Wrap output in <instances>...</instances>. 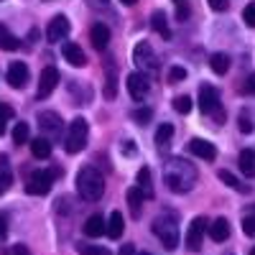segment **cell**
Instances as JSON below:
<instances>
[{
  "mask_svg": "<svg viewBox=\"0 0 255 255\" xmlns=\"http://www.w3.org/2000/svg\"><path fill=\"white\" fill-rule=\"evenodd\" d=\"M120 255H135V248L133 245H123L120 248Z\"/></svg>",
  "mask_w": 255,
  "mask_h": 255,
  "instance_id": "cell-47",
  "label": "cell"
},
{
  "mask_svg": "<svg viewBox=\"0 0 255 255\" xmlns=\"http://www.w3.org/2000/svg\"><path fill=\"white\" fill-rule=\"evenodd\" d=\"M250 215H255V207H253V212H250Z\"/></svg>",
  "mask_w": 255,
  "mask_h": 255,
  "instance_id": "cell-51",
  "label": "cell"
},
{
  "mask_svg": "<svg viewBox=\"0 0 255 255\" xmlns=\"http://www.w3.org/2000/svg\"><path fill=\"white\" fill-rule=\"evenodd\" d=\"M28 135H31V128H28V123H15V128H13V143H28Z\"/></svg>",
  "mask_w": 255,
  "mask_h": 255,
  "instance_id": "cell-29",
  "label": "cell"
},
{
  "mask_svg": "<svg viewBox=\"0 0 255 255\" xmlns=\"http://www.w3.org/2000/svg\"><path fill=\"white\" fill-rule=\"evenodd\" d=\"M209 8L212 10H225L227 8V0H209Z\"/></svg>",
  "mask_w": 255,
  "mask_h": 255,
  "instance_id": "cell-41",
  "label": "cell"
},
{
  "mask_svg": "<svg viewBox=\"0 0 255 255\" xmlns=\"http://www.w3.org/2000/svg\"><path fill=\"white\" fill-rule=\"evenodd\" d=\"M174 110H176V113H181V115H186V113L191 110V100H189L186 95L174 97Z\"/></svg>",
  "mask_w": 255,
  "mask_h": 255,
  "instance_id": "cell-32",
  "label": "cell"
},
{
  "mask_svg": "<svg viewBox=\"0 0 255 255\" xmlns=\"http://www.w3.org/2000/svg\"><path fill=\"white\" fill-rule=\"evenodd\" d=\"M13 255H31L26 245H13Z\"/></svg>",
  "mask_w": 255,
  "mask_h": 255,
  "instance_id": "cell-45",
  "label": "cell"
},
{
  "mask_svg": "<svg viewBox=\"0 0 255 255\" xmlns=\"http://www.w3.org/2000/svg\"><path fill=\"white\" fill-rule=\"evenodd\" d=\"M209 238L215 240V243H225L230 238V222L225 217H217L215 222L209 225Z\"/></svg>",
  "mask_w": 255,
  "mask_h": 255,
  "instance_id": "cell-17",
  "label": "cell"
},
{
  "mask_svg": "<svg viewBox=\"0 0 255 255\" xmlns=\"http://www.w3.org/2000/svg\"><path fill=\"white\" fill-rule=\"evenodd\" d=\"M204 230H207V220L204 217H194L191 220V225H189V230H186V248L191 250V253H197L199 248H202V243H204Z\"/></svg>",
  "mask_w": 255,
  "mask_h": 255,
  "instance_id": "cell-8",
  "label": "cell"
},
{
  "mask_svg": "<svg viewBox=\"0 0 255 255\" xmlns=\"http://www.w3.org/2000/svg\"><path fill=\"white\" fill-rule=\"evenodd\" d=\"M138 189L143 191V197L145 199H151L153 197V186H151V168L143 166L140 171H138Z\"/></svg>",
  "mask_w": 255,
  "mask_h": 255,
  "instance_id": "cell-22",
  "label": "cell"
},
{
  "mask_svg": "<svg viewBox=\"0 0 255 255\" xmlns=\"http://www.w3.org/2000/svg\"><path fill=\"white\" fill-rule=\"evenodd\" d=\"M250 255H255V248H253V250H250Z\"/></svg>",
  "mask_w": 255,
  "mask_h": 255,
  "instance_id": "cell-50",
  "label": "cell"
},
{
  "mask_svg": "<svg viewBox=\"0 0 255 255\" xmlns=\"http://www.w3.org/2000/svg\"><path fill=\"white\" fill-rule=\"evenodd\" d=\"M61 54H64V59H67L72 67H84V64H87V56H84L82 46H77L74 41H64V44H61Z\"/></svg>",
  "mask_w": 255,
  "mask_h": 255,
  "instance_id": "cell-14",
  "label": "cell"
},
{
  "mask_svg": "<svg viewBox=\"0 0 255 255\" xmlns=\"http://www.w3.org/2000/svg\"><path fill=\"white\" fill-rule=\"evenodd\" d=\"M199 108L204 115H215L217 120H222V110H220V92L212 84H202L199 90Z\"/></svg>",
  "mask_w": 255,
  "mask_h": 255,
  "instance_id": "cell-6",
  "label": "cell"
},
{
  "mask_svg": "<svg viewBox=\"0 0 255 255\" xmlns=\"http://www.w3.org/2000/svg\"><path fill=\"white\" fill-rule=\"evenodd\" d=\"M31 153H33L36 158H49V156H51V140L44 138V135L33 138V140H31Z\"/></svg>",
  "mask_w": 255,
  "mask_h": 255,
  "instance_id": "cell-19",
  "label": "cell"
},
{
  "mask_svg": "<svg viewBox=\"0 0 255 255\" xmlns=\"http://www.w3.org/2000/svg\"><path fill=\"white\" fill-rule=\"evenodd\" d=\"M151 26H153V31H156L158 36H163V38L171 36V31H168V23H166V13H163V10H153V15H151Z\"/></svg>",
  "mask_w": 255,
  "mask_h": 255,
  "instance_id": "cell-23",
  "label": "cell"
},
{
  "mask_svg": "<svg viewBox=\"0 0 255 255\" xmlns=\"http://www.w3.org/2000/svg\"><path fill=\"white\" fill-rule=\"evenodd\" d=\"M67 33H69V20H67V15H54L51 23H49V28H46V38L51 41V44H61V41L67 38Z\"/></svg>",
  "mask_w": 255,
  "mask_h": 255,
  "instance_id": "cell-10",
  "label": "cell"
},
{
  "mask_svg": "<svg viewBox=\"0 0 255 255\" xmlns=\"http://www.w3.org/2000/svg\"><path fill=\"white\" fill-rule=\"evenodd\" d=\"M77 191H79V197L87 199V202L102 199V194H105V179H102V174L97 171L95 166H82L79 168V174H77Z\"/></svg>",
  "mask_w": 255,
  "mask_h": 255,
  "instance_id": "cell-2",
  "label": "cell"
},
{
  "mask_svg": "<svg viewBox=\"0 0 255 255\" xmlns=\"http://www.w3.org/2000/svg\"><path fill=\"white\" fill-rule=\"evenodd\" d=\"M125 87H128V92H130L133 100H143L148 95V87H151V84H148V77L143 72H133V74H128Z\"/></svg>",
  "mask_w": 255,
  "mask_h": 255,
  "instance_id": "cell-9",
  "label": "cell"
},
{
  "mask_svg": "<svg viewBox=\"0 0 255 255\" xmlns=\"http://www.w3.org/2000/svg\"><path fill=\"white\" fill-rule=\"evenodd\" d=\"M240 171L245 176H255V153L250 151V148H245V151L240 153Z\"/></svg>",
  "mask_w": 255,
  "mask_h": 255,
  "instance_id": "cell-25",
  "label": "cell"
},
{
  "mask_svg": "<svg viewBox=\"0 0 255 255\" xmlns=\"http://www.w3.org/2000/svg\"><path fill=\"white\" fill-rule=\"evenodd\" d=\"M10 186V174H0V194H5Z\"/></svg>",
  "mask_w": 255,
  "mask_h": 255,
  "instance_id": "cell-39",
  "label": "cell"
},
{
  "mask_svg": "<svg viewBox=\"0 0 255 255\" xmlns=\"http://www.w3.org/2000/svg\"><path fill=\"white\" fill-rule=\"evenodd\" d=\"M240 130H243V133H253V130H255V123H253V118H250L248 113L240 115Z\"/></svg>",
  "mask_w": 255,
  "mask_h": 255,
  "instance_id": "cell-36",
  "label": "cell"
},
{
  "mask_svg": "<svg viewBox=\"0 0 255 255\" xmlns=\"http://www.w3.org/2000/svg\"><path fill=\"white\" fill-rule=\"evenodd\" d=\"M90 41H92V46H95V49L102 51L105 46L110 44V28L105 26V23H95L92 31H90Z\"/></svg>",
  "mask_w": 255,
  "mask_h": 255,
  "instance_id": "cell-16",
  "label": "cell"
},
{
  "mask_svg": "<svg viewBox=\"0 0 255 255\" xmlns=\"http://www.w3.org/2000/svg\"><path fill=\"white\" fill-rule=\"evenodd\" d=\"M243 20H245V26L255 28V0L245 5V10H243Z\"/></svg>",
  "mask_w": 255,
  "mask_h": 255,
  "instance_id": "cell-33",
  "label": "cell"
},
{
  "mask_svg": "<svg viewBox=\"0 0 255 255\" xmlns=\"http://www.w3.org/2000/svg\"><path fill=\"white\" fill-rule=\"evenodd\" d=\"M59 82H61L59 69L56 67H46L44 72H41V79H38V97H49L56 90Z\"/></svg>",
  "mask_w": 255,
  "mask_h": 255,
  "instance_id": "cell-12",
  "label": "cell"
},
{
  "mask_svg": "<svg viewBox=\"0 0 255 255\" xmlns=\"http://www.w3.org/2000/svg\"><path fill=\"white\" fill-rule=\"evenodd\" d=\"M3 133H5V120L0 118V135H3Z\"/></svg>",
  "mask_w": 255,
  "mask_h": 255,
  "instance_id": "cell-48",
  "label": "cell"
},
{
  "mask_svg": "<svg viewBox=\"0 0 255 255\" xmlns=\"http://www.w3.org/2000/svg\"><path fill=\"white\" fill-rule=\"evenodd\" d=\"M123 230H125V220H123V212H113L110 220L105 222V232H108V238L118 240L123 235Z\"/></svg>",
  "mask_w": 255,
  "mask_h": 255,
  "instance_id": "cell-18",
  "label": "cell"
},
{
  "mask_svg": "<svg viewBox=\"0 0 255 255\" xmlns=\"http://www.w3.org/2000/svg\"><path fill=\"white\" fill-rule=\"evenodd\" d=\"M38 125H41V130H46L49 135H59L61 133V118L56 113H41L38 115Z\"/></svg>",
  "mask_w": 255,
  "mask_h": 255,
  "instance_id": "cell-15",
  "label": "cell"
},
{
  "mask_svg": "<svg viewBox=\"0 0 255 255\" xmlns=\"http://www.w3.org/2000/svg\"><path fill=\"white\" fill-rule=\"evenodd\" d=\"M140 255H151V253H140Z\"/></svg>",
  "mask_w": 255,
  "mask_h": 255,
  "instance_id": "cell-52",
  "label": "cell"
},
{
  "mask_svg": "<svg viewBox=\"0 0 255 255\" xmlns=\"http://www.w3.org/2000/svg\"><path fill=\"white\" fill-rule=\"evenodd\" d=\"M56 176H61V168L59 166L49 168V171H46V168H38V171H33L28 176L26 191H28V194H33V197H44V194H49V191H51Z\"/></svg>",
  "mask_w": 255,
  "mask_h": 255,
  "instance_id": "cell-4",
  "label": "cell"
},
{
  "mask_svg": "<svg viewBox=\"0 0 255 255\" xmlns=\"http://www.w3.org/2000/svg\"><path fill=\"white\" fill-rule=\"evenodd\" d=\"M153 235L161 240L166 250H176L179 245V225L171 215H161L153 220Z\"/></svg>",
  "mask_w": 255,
  "mask_h": 255,
  "instance_id": "cell-3",
  "label": "cell"
},
{
  "mask_svg": "<svg viewBox=\"0 0 255 255\" xmlns=\"http://www.w3.org/2000/svg\"><path fill=\"white\" fill-rule=\"evenodd\" d=\"M0 118H3V120H10V118H13V108H8V105L0 102Z\"/></svg>",
  "mask_w": 255,
  "mask_h": 255,
  "instance_id": "cell-40",
  "label": "cell"
},
{
  "mask_svg": "<svg viewBox=\"0 0 255 255\" xmlns=\"http://www.w3.org/2000/svg\"><path fill=\"white\" fill-rule=\"evenodd\" d=\"M87 135H90V128L84 118H74L69 123V130L67 138H64V151L67 153H79L84 145H87Z\"/></svg>",
  "mask_w": 255,
  "mask_h": 255,
  "instance_id": "cell-5",
  "label": "cell"
},
{
  "mask_svg": "<svg viewBox=\"0 0 255 255\" xmlns=\"http://www.w3.org/2000/svg\"><path fill=\"white\" fill-rule=\"evenodd\" d=\"M8 235V220H5V215H0V238H5Z\"/></svg>",
  "mask_w": 255,
  "mask_h": 255,
  "instance_id": "cell-42",
  "label": "cell"
},
{
  "mask_svg": "<svg viewBox=\"0 0 255 255\" xmlns=\"http://www.w3.org/2000/svg\"><path fill=\"white\" fill-rule=\"evenodd\" d=\"M102 232H105V220H102V215L87 217V222H84V235H87V238H100Z\"/></svg>",
  "mask_w": 255,
  "mask_h": 255,
  "instance_id": "cell-20",
  "label": "cell"
},
{
  "mask_svg": "<svg viewBox=\"0 0 255 255\" xmlns=\"http://www.w3.org/2000/svg\"><path fill=\"white\" fill-rule=\"evenodd\" d=\"M217 176H220V181H225V184H227V186H232V189H238V191H248V186H243V184H240L235 176H232L230 171H220Z\"/></svg>",
  "mask_w": 255,
  "mask_h": 255,
  "instance_id": "cell-31",
  "label": "cell"
},
{
  "mask_svg": "<svg viewBox=\"0 0 255 255\" xmlns=\"http://www.w3.org/2000/svg\"><path fill=\"white\" fill-rule=\"evenodd\" d=\"M243 92H245V95H255V74H250V77L245 79V84H243Z\"/></svg>",
  "mask_w": 255,
  "mask_h": 255,
  "instance_id": "cell-38",
  "label": "cell"
},
{
  "mask_svg": "<svg viewBox=\"0 0 255 255\" xmlns=\"http://www.w3.org/2000/svg\"><path fill=\"white\" fill-rule=\"evenodd\" d=\"M133 61L143 69V74L158 69V59H156V54H153V49H151V44H148V41H140V44H135V49H133Z\"/></svg>",
  "mask_w": 255,
  "mask_h": 255,
  "instance_id": "cell-7",
  "label": "cell"
},
{
  "mask_svg": "<svg viewBox=\"0 0 255 255\" xmlns=\"http://www.w3.org/2000/svg\"><path fill=\"white\" fill-rule=\"evenodd\" d=\"M184 79H186V69L184 67H174L171 72H168V82H171V84H179Z\"/></svg>",
  "mask_w": 255,
  "mask_h": 255,
  "instance_id": "cell-35",
  "label": "cell"
},
{
  "mask_svg": "<svg viewBox=\"0 0 255 255\" xmlns=\"http://www.w3.org/2000/svg\"><path fill=\"white\" fill-rule=\"evenodd\" d=\"M163 181H166V186L171 189V191H176V194H184V191H189L191 186H194V181H197V171H194V168H191L186 161L174 158V161H168V163H166Z\"/></svg>",
  "mask_w": 255,
  "mask_h": 255,
  "instance_id": "cell-1",
  "label": "cell"
},
{
  "mask_svg": "<svg viewBox=\"0 0 255 255\" xmlns=\"http://www.w3.org/2000/svg\"><path fill=\"white\" fill-rule=\"evenodd\" d=\"M18 46H20V41L13 33H8L5 26H0V49H3V51H15Z\"/></svg>",
  "mask_w": 255,
  "mask_h": 255,
  "instance_id": "cell-28",
  "label": "cell"
},
{
  "mask_svg": "<svg viewBox=\"0 0 255 255\" xmlns=\"http://www.w3.org/2000/svg\"><path fill=\"white\" fill-rule=\"evenodd\" d=\"M123 151H125L128 156H133V153H135V145H133V140H125V143H123Z\"/></svg>",
  "mask_w": 255,
  "mask_h": 255,
  "instance_id": "cell-43",
  "label": "cell"
},
{
  "mask_svg": "<svg viewBox=\"0 0 255 255\" xmlns=\"http://www.w3.org/2000/svg\"><path fill=\"white\" fill-rule=\"evenodd\" d=\"M171 138H174V125H171V123L158 125V130H156V143H158V148H166L168 143H171Z\"/></svg>",
  "mask_w": 255,
  "mask_h": 255,
  "instance_id": "cell-27",
  "label": "cell"
},
{
  "mask_svg": "<svg viewBox=\"0 0 255 255\" xmlns=\"http://www.w3.org/2000/svg\"><path fill=\"white\" fill-rule=\"evenodd\" d=\"M115 95H118V74H115L113 64H108V77H105V97L115 100Z\"/></svg>",
  "mask_w": 255,
  "mask_h": 255,
  "instance_id": "cell-24",
  "label": "cell"
},
{
  "mask_svg": "<svg viewBox=\"0 0 255 255\" xmlns=\"http://www.w3.org/2000/svg\"><path fill=\"white\" fill-rule=\"evenodd\" d=\"M120 3H123V5H135L138 0H120Z\"/></svg>",
  "mask_w": 255,
  "mask_h": 255,
  "instance_id": "cell-49",
  "label": "cell"
},
{
  "mask_svg": "<svg viewBox=\"0 0 255 255\" xmlns=\"http://www.w3.org/2000/svg\"><path fill=\"white\" fill-rule=\"evenodd\" d=\"M28 77H31V72H28V67H26L23 61H13L10 67H8V84H10L13 90H23Z\"/></svg>",
  "mask_w": 255,
  "mask_h": 255,
  "instance_id": "cell-11",
  "label": "cell"
},
{
  "mask_svg": "<svg viewBox=\"0 0 255 255\" xmlns=\"http://www.w3.org/2000/svg\"><path fill=\"white\" fill-rule=\"evenodd\" d=\"M243 232L248 238H255V215H245L243 217Z\"/></svg>",
  "mask_w": 255,
  "mask_h": 255,
  "instance_id": "cell-34",
  "label": "cell"
},
{
  "mask_svg": "<svg viewBox=\"0 0 255 255\" xmlns=\"http://www.w3.org/2000/svg\"><path fill=\"white\" fill-rule=\"evenodd\" d=\"M176 15H179V20L189 18V8H186V5H179V8H176Z\"/></svg>",
  "mask_w": 255,
  "mask_h": 255,
  "instance_id": "cell-46",
  "label": "cell"
},
{
  "mask_svg": "<svg viewBox=\"0 0 255 255\" xmlns=\"http://www.w3.org/2000/svg\"><path fill=\"white\" fill-rule=\"evenodd\" d=\"M176 3H181V0H176Z\"/></svg>",
  "mask_w": 255,
  "mask_h": 255,
  "instance_id": "cell-53",
  "label": "cell"
},
{
  "mask_svg": "<svg viewBox=\"0 0 255 255\" xmlns=\"http://www.w3.org/2000/svg\"><path fill=\"white\" fill-rule=\"evenodd\" d=\"M209 67H212V72H215V74H227V69H230V56H227V54H212Z\"/></svg>",
  "mask_w": 255,
  "mask_h": 255,
  "instance_id": "cell-26",
  "label": "cell"
},
{
  "mask_svg": "<svg viewBox=\"0 0 255 255\" xmlns=\"http://www.w3.org/2000/svg\"><path fill=\"white\" fill-rule=\"evenodd\" d=\"M151 115H153V113H151V110H148V108H138V110L133 113V118H135V120H138L140 125H145L148 120H151Z\"/></svg>",
  "mask_w": 255,
  "mask_h": 255,
  "instance_id": "cell-37",
  "label": "cell"
},
{
  "mask_svg": "<svg viewBox=\"0 0 255 255\" xmlns=\"http://www.w3.org/2000/svg\"><path fill=\"white\" fill-rule=\"evenodd\" d=\"M143 191L138 189V186H133V189H128V207H130V215L133 217H140V207H143Z\"/></svg>",
  "mask_w": 255,
  "mask_h": 255,
  "instance_id": "cell-21",
  "label": "cell"
},
{
  "mask_svg": "<svg viewBox=\"0 0 255 255\" xmlns=\"http://www.w3.org/2000/svg\"><path fill=\"white\" fill-rule=\"evenodd\" d=\"M0 171L10 174V171H8V156H5V153H0Z\"/></svg>",
  "mask_w": 255,
  "mask_h": 255,
  "instance_id": "cell-44",
  "label": "cell"
},
{
  "mask_svg": "<svg viewBox=\"0 0 255 255\" xmlns=\"http://www.w3.org/2000/svg\"><path fill=\"white\" fill-rule=\"evenodd\" d=\"M189 151L194 153L197 158H202V161H215L217 158V148H215V143H209V140H204V138H194L189 143Z\"/></svg>",
  "mask_w": 255,
  "mask_h": 255,
  "instance_id": "cell-13",
  "label": "cell"
},
{
  "mask_svg": "<svg viewBox=\"0 0 255 255\" xmlns=\"http://www.w3.org/2000/svg\"><path fill=\"white\" fill-rule=\"evenodd\" d=\"M79 255H110L108 248H102V245H77Z\"/></svg>",
  "mask_w": 255,
  "mask_h": 255,
  "instance_id": "cell-30",
  "label": "cell"
}]
</instances>
